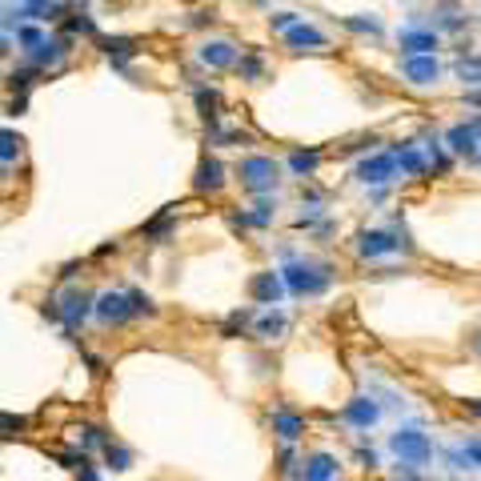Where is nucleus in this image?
I'll list each match as a JSON object with an SVG mask.
<instances>
[{
  "label": "nucleus",
  "instance_id": "obj_1",
  "mask_svg": "<svg viewBox=\"0 0 481 481\" xmlns=\"http://www.w3.org/2000/svg\"><path fill=\"white\" fill-rule=\"evenodd\" d=\"M141 313H152V301L144 293H104L96 301V317L109 321V325H125V321L141 317Z\"/></svg>",
  "mask_w": 481,
  "mask_h": 481
},
{
  "label": "nucleus",
  "instance_id": "obj_2",
  "mask_svg": "<svg viewBox=\"0 0 481 481\" xmlns=\"http://www.w3.org/2000/svg\"><path fill=\"white\" fill-rule=\"evenodd\" d=\"M281 277H285V285L293 289V293H305V297L321 293V289L329 285V269L317 261H289L285 269H281Z\"/></svg>",
  "mask_w": 481,
  "mask_h": 481
},
{
  "label": "nucleus",
  "instance_id": "obj_3",
  "mask_svg": "<svg viewBox=\"0 0 481 481\" xmlns=\"http://www.w3.org/2000/svg\"><path fill=\"white\" fill-rule=\"evenodd\" d=\"M389 445H393V453L401 457V465H425L433 457V441L417 429H397L389 437Z\"/></svg>",
  "mask_w": 481,
  "mask_h": 481
},
{
  "label": "nucleus",
  "instance_id": "obj_4",
  "mask_svg": "<svg viewBox=\"0 0 481 481\" xmlns=\"http://www.w3.org/2000/svg\"><path fill=\"white\" fill-rule=\"evenodd\" d=\"M240 184L253 192H265L277 184V165L269 157H245L240 160Z\"/></svg>",
  "mask_w": 481,
  "mask_h": 481
},
{
  "label": "nucleus",
  "instance_id": "obj_5",
  "mask_svg": "<svg viewBox=\"0 0 481 481\" xmlns=\"http://www.w3.org/2000/svg\"><path fill=\"white\" fill-rule=\"evenodd\" d=\"M397 168H401V165H397V152H377V157L361 160V165H357V176H361V181L381 184V181H389Z\"/></svg>",
  "mask_w": 481,
  "mask_h": 481
},
{
  "label": "nucleus",
  "instance_id": "obj_6",
  "mask_svg": "<svg viewBox=\"0 0 481 481\" xmlns=\"http://www.w3.org/2000/svg\"><path fill=\"white\" fill-rule=\"evenodd\" d=\"M401 72H405L413 85H429V80L437 77V61H433V53H413V56H405Z\"/></svg>",
  "mask_w": 481,
  "mask_h": 481
},
{
  "label": "nucleus",
  "instance_id": "obj_7",
  "mask_svg": "<svg viewBox=\"0 0 481 481\" xmlns=\"http://www.w3.org/2000/svg\"><path fill=\"white\" fill-rule=\"evenodd\" d=\"M200 61L208 69H229V64H237V45L232 40H208V45H200Z\"/></svg>",
  "mask_w": 481,
  "mask_h": 481
},
{
  "label": "nucleus",
  "instance_id": "obj_8",
  "mask_svg": "<svg viewBox=\"0 0 481 481\" xmlns=\"http://www.w3.org/2000/svg\"><path fill=\"white\" fill-rule=\"evenodd\" d=\"M397 45H401V53H405V56L433 53V48H437V32H433V29H405L397 37Z\"/></svg>",
  "mask_w": 481,
  "mask_h": 481
},
{
  "label": "nucleus",
  "instance_id": "obj_9",
  "mask_svg": "<svg viewBox=\"0 0 481 481\" xmlns=\"http://www.w3.org/2000/svg\"><path fill=\"white\" fill-rule=\"evenodd\" d=\"M285 45H289V48H325L329 40H325V32H317L313 24H301V20H297L293 29H285Z\"/></svg>",
  "mask_w": 481,
  "mask_h": 481
},
{
  "label": "nucleus",
  "instance_id": "obj_10",
  "mask_svg": "<svg viewBox=\"0 0 481 481\" xmlns=\"http://www.w3.org/2000/svg\"><path fill=\"white\" fill-rule=\"evenodd\" d=\"M361 257H385V253H397V240H393V232H381V229H373V232H361Z\"/></svg>",
  "mask_w": 481,
  "mask_h": 481
},
{
  "label": "nucleus",
  "instance_id": "obj_11",
  "mask_svg": "<svg viewBox=\"0 0 481 481\" xmlns=\"http://www.w3.org/2000/svg\"><path fill=\"white\" fill-rule=\"evenodd\" d=\"M88 305H93V301H88V293H69V297H64V305L56 309V317H61L69 329H77L80 321H85Z\"/></svg>",
  "mask_w": 481,
  "mask_h": 481
},
{
  "label": "nucleus",
  "instance_id": "obj_12",
  "mask_svg": "<svg viewBox=\"0 0 481 481\" xmlns=\"http://www.w3.org/2000/svg\"><path fill=\"white\" fill-rule=\"evenodd\" d=\"M345 421L357 425V429H369V425L377 421V405L369 397H353L349 405H345Z\"/></svg>",
  "mask_w": 481,
  "mask_h": 481
},
{
  "label": "nucleus",
  "instance_id": "obj_13",
  "mask_svg": "<svg viewBox=\"0 0 481 481\" xmlns=\"http://www.w3.org/2000/svg\"><path fill=\"white\" fill-rule=\"evenodd\" d=\"M224 184V168H221V160H213V157H205L200 160V168H197V189L200 192H216Z\"/></svg>",
  "mask_w": 481,
  "mask_h": 481
},
{
  "label": "nucleus",
  "instance_id": "obj_14",
  "mask_svg": "<svg viewBox=\"0 0 481 481\" xmlns=\"http://www.w3.org/2000/svg\"><path fill=\"white\" fill-rule=\"evenodd\" d=\"M337 477V461L329 453H313L305 461V481H333Z\"/></svg>",
  "mask_w": 481,
  "mask_h": 481
},
{
  "label": "nucleus",
  "instance_id": "obj_15",
  "mask_svg": "<svg viewBox=\"0 0 481 481\" xmlns=\"http://www.w3.org/2000/svg\"><path fill=\"white\" fill-rule=\"evenodd\" d=\"M449 149H453V152H465V157H473V152H477V128H473V125L449 128Z\"/></svg>",
  "mask_w": 481,
  "mask_h": 481
},
{
  "label": "nucleus",
  "instance_id": "obj_16",
  "mask_svg": "<svg viewBox=\"0 0 481 481\" xmlns=\"http://www.w3.org/2000/svg\"><path fill=\"white\" fill-rule=\"evenodd\" d=\"M249 289H253V297L261 305H273L281 297V277H277V273H261V277H253V285H249Z\"/></svg>",
  "mask_w": 481,
  "mask_h": 481
},
{
  "label": "nucleus",
  "instance_id": "obj_17",
  "mask_svg": "<svg viewBox=\"0 0 481 481\" xmlns=\"http://www.w3.org/2000/svg\"><path fill=\"white\" fill-rule=\"evenodd\" d=\"M273 429L281 433V441H297L301 437V429H305V421L297 413H285V409H277L273 413Z\"/></svg>",
  "mask_w": 481,
  "mask_h": 481
},
{
  "label": "nucleus",
  "instance_id": "obj_18",
  "mask_svg": "<svg viewBox=\"0 0 481 481\" xmlns=\"http://www.w3.org/2000/svg\"><path fill=\"white\" fill-rule=\"evenodd\" d=\"M317 165H321V152H293V157H289V168H293V173H313Z\"/></svg>",
  "mask_w": 481,
  "mask_h": 481
},
{
  "label": "nucleus",
  "instance_id": "obj_19",
  "mask_svg": "<svg viewBox=\"0 0 481 481\" xmlns=\"http://www.w3.org/2000/svg\"><path fill=\"white\" fill-rule=\"evenodd\" d=\"M397 165H401V173H421L425 160H421V152H417V149H401L397 152Z\"/></svg>",
  "mask_w": 481,
  "mask_h": 481
},
{
  "label": "nucleus",
  "instance_id": "obj_20",
  "mask_svg": "<svg viewBox=\"0 0 481 481\" xmlns=\"http://www.w3.org/2000/svg\"><path fill=\"white\" fill-rule=\"evenodd\" d=\"M257 333H261V337H277V333H285V317H281V313H269V317H261Z\"/></svg>",
  "mask_w": 481,
  "mask_h": 481
},
{
  "label": "nucleus",
  "instance_id": "obj_21",
  "mask_svg": "<svg viewBox=\"0 0 481 481\" xmlns=\"http://www.w3.org/2000/svg\"><path fill=\"white\" fill-rule=\"evenodd\" d=\"M461 457H465V465H477V469H481V437H465Z\"/></svg>",
  "mask_w": 481,
  "mask_h": 481
},
{
  "label": "nucleus",
  "instance_id": "obj_22",
  "mask_svg": "<svg viewBox=\"0 0 481 481\" xmlns=\"http://www.w3.org/2000/svg\"><path fill=\"white\" fill-rule=\"evenodd\" d=\"M461 80L481 85V61H477V56H473V61H461Z\"/></svg>",
  "mask_w": 481,
  "mask_h": 481
},
{
  "label": "nucleus",
  "instance_id": "obj_23",
  "mask_svg": "<svg viewBox=\"0 0 481 481\" xmlns=\"http://www.w3.org/2000/svg\"><path fill=\"white\" fill-rule=\"evenodd\" d=\"M109 461H112V469H128V449L109 445Z\"/></svg>",
  "mask_w": 481,
  "mask_h": 481
},
{
  "label": "nucleus",
  "instance_id": "obj_24",
  "mask_svg": "<svg viewBox=\"0 0 481 481\" xmlns=\"http://www.w3.org/2000/svg\"><path fill=\"white\" fill-rule=\"evenodd\" d=\"M237 69H240V77H249V80H257V77H261V61H257V56H249V61H240Z\"/></svg>",
  "mask_w": 481,
  "mask_h": 481
},
{
  "label": "nucleus",
  "instance_id": "obj_25",
  "mask_svg": "<svg viewBox=\"0 0 481 481\" xmlns=\"http://www.w3.org/2000/svg\"><path fill=\"white\" fill-rule=\"evenodd\" d=\"M465 413H473V417H481V401H465Z\"/></svg>",
  "mask_w": 481,
  "mask_h": 481
},
{
  "label": "nucleus",
  "instance_id": "obj_26",
  "mask_svg": "<svg viewBox=\"0 0 481 481\" xmlns=\"http://www.w3.org/2000/svg\"><path fill=\"white\" fill-rule=\"evenodd\" d=\"M469 345L477 349V357H481V333H473V337H469Z\"/></svg>",
  "mask_w": 481,
  "mask_h": 481
}]
</instances>
